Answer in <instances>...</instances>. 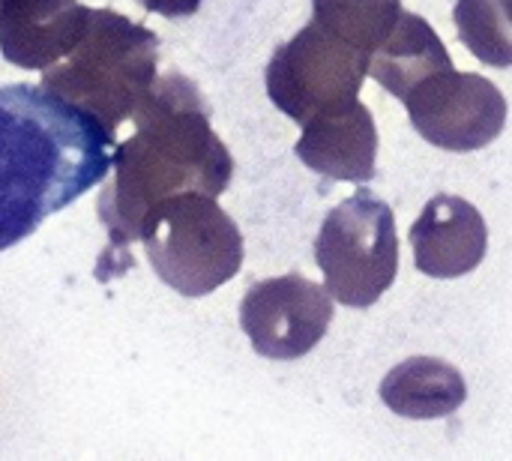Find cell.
<instances>
[{
  "label": "cell",
  "mask_w": 512,
  "mask_h": 461,
  "mask_svg": "<svg viewBox=\"0 0 512 461\" xmlns=\"http://www.w3.org/2000/svg\"><path fill=\"white\" fill-rule=\"evenodd\" d=\"M132 123V135L114 147V174L99 195V219L108 231L99 276L111 261L114 270L132 264L126 249L141 240L153 207L180 192L222 195L234 174V159L210 126L201 90L180 72L156 78Z\"/></svg>",
  "instance_id": "cell-1"
},
{
  "label": "cell",
  "mask_w": 512,
  "mask_h": 461,
  "mask_svg": "<svg viewBox=\"0 0 512 461\" xmlns=\"http://www.w3.org/2000/svg\"><path fill=\"white\" fill-rule=\"evenodd\" d=\"M114 135L36 84L0 87V252L105 180Z\"/></svg>",
  "instance_id": "cell-2"
},
{
  "label": "cell",
  "mask_w": 512,
  "mask_h": 461,
  "mask_svg": "<svg viewBox=\"0 0 512 461\" xmlns=\"http://www.w3.org/2000/svg\"><path fill=\"white\" fill-rule=\"evenodd\" d=\"M159 78V39L111 9H93L78 48L42 72V87L90 111L111 135L132 120Z\"/></svg>",
  "instance_id": "cell-3"
},
{
  "label": "cell",
  "mask_w": 512,
  "mask_h": 461,
  "mask_svg": "<svg viewBox=\"0 0 512 461\" xmlns=\"http://www.w3.org/2000/svg\"><path fill=\"white\" fill-rule=\"evenodd\" d=\"M141 240L153 273L183 297L213 294L243 267V234L207 192H180L153 207Z\"/></svg>",
  "instance_id": "cell-4"
},
{
  "label": "cell",
  "mask_w": 512,
  "mask_h": 461,
  "mask_svg": "<svg viewBox=\"0 0 512 461\" xmlns=\"http://www.w3.org/2000/svg\"><path fill=\"white\" fill-rule=\"evenodd\" d=\"M315 261L324 270L327 291L342 306H375L399 273L393 210L369 189H357L321 222L315 237Z\"/></svg>",
  "instance_id": "cell-5"
},
{
  "label": "cell",
  "mask_w": 512,
  "mask_h": 461,
  "mask_svg": "<svg viewBox=\"0 0 512 461\" xmlns=\"http://www.w3.org/2000/svg\"><path fill=\"white\" fill-rule=\"evenodd\" d=\"M366 75L369 54L312 18L270 57L267 93L282 114L303 126L357 102Z\"/></svg>",
  "instance_id": "cell-6"
},
{
  "label": "cell",
  "mask_w": 512,
  "mask_h": 461,
  "mask_svg": "<svg viewBox=\"0 0 512 461\" xmlns=\"http://www.w3.org/2000/svg\"><path fill=\"white\" fill-rule=\"evenodd\" d=\"M402 102L414 129L450 153L480 150L507 126V99L480 72H456L450 66L429 75Z\"/></svg>",
  "instance_id": "cell-7"
},
{
  "label": "cell",
  "mask_w": 512,
  "mask_h": 461,
  "mask_svg": "<svg viewBox=\"0 0 512 461\" xmlns=\"http://www.w3.org/2000/svg\"><path fill=\"white\" fill-rule=\"evenodd\" d=\"M330 321L333 294L300 273L255 282L240 303V327L267 360L306 357L327 336Z\"/></svg>",
  "instance_id": "cell-8"
},
{
  "label": "cell",
  "mask_w": 512,
  "mask_h": 461,
  "mask_svg": "<svg viewBox=\"0 0 512 461\" xmlns=\"http://www.w3.org/2000/svg\"><path fill=\"white\" fill-rule=\"evenodd\" d=\"M90 15L78 0H0V54L12 66L45 72L78 48Z\"/></svg>",
  "instance_id": "cell-9"
},
{
  "label": "cell",
  "mask_w": 512,
  "mask_h": 461,
  "mask_svg": "<svg viewBox=\"0 0 512 461\" xmlns=\"http://www.w3.org/2000/svg\"><path fill=\"white\" fill-rule=\"evenodd\" d=\"M414 264L432 279H459L486 258L489 228L483 213L459 195H435L411 228Z\"/></svg>",
  "instance_id": "cell-10"
},
{
  "label": "cell",
  "mask_w": 512,
  "mask_h": 461,
  "mask_svg": "<svg viewBox=\"0 0 512 461\" xmlns=\"http://www.w3.org/2000/svg\"><path fill=\"white\" fill-rule=\"evenodd\" d=\"M294 150L303 165L330 180L363 183L375 177L378 129L369 108L351 102L339 111L303 123V135Z\"/></svg>",
  "instance_id": "cell-11"
},
{
  "label": "cell",
  "mask_w": 512,
  "mask_h": 461,
  "mask_svg": "<svg viewBox=\"0 0 512 461\" xmlns=\"http://www.w3.org/2000/svg\"><path fill=\"white\" fill-rule=\"evenodd\" d=\"M450 66L453 57L444 48L441 36L432 30V24L405 9L393 30L369 54V75L399 99H405L429 75L444 72Z\"/></svg>",
  "instance_id": "cell-12"
},
{
  "label": "cell",
  "mask_w": 512,
  "mask_h": 461,
  "mask_svg": "<svg viewBox=\"0 0 512 461\" xmlns=\"http://www.w3.org/2000/svg\"><path fill=\"white\" fill-rule=\"evenodd\" d=\"M468 399L465 378L438 357H408L381 381V402L405 420H441Z\"/></svg>",
  "instance_id": "cell-13"
},
{
  "label": "cell",
  "mask_w": 512,
  "mask_h": 461,
  "mask_svg": "<svg viewBox=\"0 0 512 461\" xmlns=\"http://www.w3.org/2000/svg\"><path fill=\"white\" fill-rule=\"evenodd\" d=\"M462 45L489 66H512V0H456Z\"/></svg>",
  "instance_id": "cell-14"
},
{
  "label": "cell",
  "mask_w": 512,
  "mask_h": 461,
  "mask_svg": "<svg viewBox=\"0 0 512 461\" xmlns=\"http://www.w3.org/2000/svg\"><path fill=\"white\" fill-rule=\"evenodd\" d=\"M315 21L372 54L402 15V0H312Z\"/></svg>",
  "instance_id": "cell-15"
},
{
  "label": "cell",
  "mask_w": 512,
  "mask_h": 461,
  "mask_svg": "<svg viewBox=\"0 0 512 461\" xmlns=\"http://www.w3.org/2000/svg\"><path fill=\"white\" fill-rule=\"evenodd\" d=\"M147 12L165 15V18H186L201 9L204 0H138Z\"/></svg>",
  "instance_id": "cell-16"
}]
</instances>
